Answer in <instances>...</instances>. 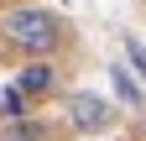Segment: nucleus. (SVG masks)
<instances>
[{
  "instance_id": "1",
  "label": "nucleus",
  "mask_w": 146,
  "mask_h": 141,
  "mask_svg": "<svg viewBox=\"0 0 146 141\" xmlns=\"http://www.w3.org/2000/svg\"><path fill=\"white\" fill-rule=\"evenodd\" d=\"M0 31H5V42L16 52H26V58H52L58 42H63V21L52 11H42V5H16V11H5V16H0Z\"/></svg>"
},
{
  "instance_id": "3",
  "label": "nucleus",
  "mask_w": 146,
  "mask_h": 141,
  "mask_svg": "<svg viewBox=\"0 0 146 141\" xmlns=\"http://www.w3.org/2000/svg\"><path fill=\"white\" fill-rule=\"evenodd\" d=\"M16 89H21L26 99H42V94H52V89H58V68H52L47 58H31V63H21V73H16Z\"/></svg>"
},
{
  "instance_id": "2",
  "label": "nucleus",
  "mask_w": 146,
  "mask_h": 141,
  "mask_svg": "<svg viewBox=\"0 0 146 141\" xmlns=\"http://www.w3.org/2000/svg\"><path fill=\"white\" fill-rule=\"evenodd\" d=\"M68 126L78 131V136H99V131L115 126V104H110L104 94L78 89V94H68Z\"/></svg>"
},
{
  "instance_id": "8",
  "label": "nucleus",
  "mask_w": 146,
  "mask_h": 141,
  "mask_svg": "<svg viewBox=\"0 0 146 141\" xmlns=\"http://www.w3.org/2000/svg\"><path fill=\"white\" fill-rule=\"evenodd\" d=\"M141 136H146V115H141Z\"/></svg>"
},
{
  "instance_id": "5",
  "label": "nucleus",
  "mask_w": 146,
  "mask_h": 141,
  "mask_svg": "<svg viewBox=\"0 0 146 141\" xmlns=\"http://www.w3.org/2000/svg\"><path fill=\"white\" fill-rule=\"evenodd\" d=\"M0 110H5L11 120H26V94H21V89H16V84H11V89L0 94Z\"/></svg>"
},
{
  "instance_id": "4",
  "label": "nucleus",
  "mask_w": 146,
  "mask_h": 141,
  "mask_svg": "<svg viewBox=\"0 0 146 141\" xmlns=\"http://www.w3.org/2000/svg\"><path fill=\"white\" fill-rule=\"evenodd\" d=\"M110 78H115V94H120L125 104H141V84L125 73V68H110Z\"/></svg>"
},
{
  "instance_id": "6",
  "label": "nucleus",
  "mask_w": 146,
  "mask_h": 141,
  "mask_svg": "<svg viewBox=\"0 0 146 141\" xmlns=\"http://www.w3.org/2000/svg\"><path fill=\"white\" fill-rule=\"evenodd\" d=\"M5 141H42V131H36L31 120H11V131H5Z\"/></svg>"
},
{
  "instance_id": "7",
  "label": "nucleus",
  "mask_w": 146,
  "mask_h": 141,
  "mask_svg": "<svg viewBox=\"0 0 146 141\" xmlns=\"http://www.w3.org/2000/svg\"><path fill=\"white\" fill-rule=\"evenodd\" d=\"M125 58H131V63H136V73L146 78V47H141L136 37H125Z\"/></svg>"
}]
</instances>
